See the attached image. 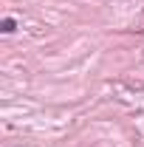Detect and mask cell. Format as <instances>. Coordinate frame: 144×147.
<instances>
[{
    "label": "cell",
    "mask_w": 144,
    "mask_h": 147,
    "mask_svg": "<svg viewBox=\"0 0 144 147\" xmlns=\"http://www.w3.org/2000/svg\"><path fill=\"white\" fill-rule=\"evenodd\" d=\"M14 28H17V23H14L11 17H6V20H3V26H0V31H3V34H11Z\"/></svg>",
    "instance_id": "obj_1"
}]
</instances>
